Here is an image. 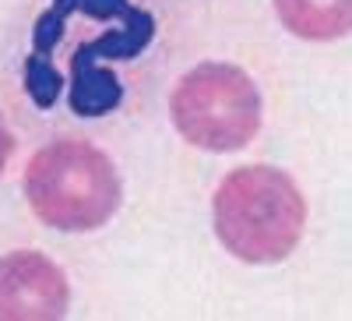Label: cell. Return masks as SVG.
Instances as JSON below:
<instances>
[{
	"label": "cell",
	"mask_w": 352,
	"mask_h": 321,
	"mask_svg": "<svg viewBox=\"0 0 352 321\" xmlns=\"http://www.w3.org/2000/svg\"><path fill=\"white\" fill-rule=\"evenodd\" d=\"M282 25L300 39H338L349 32L352 0H275Z\"/></svg>",
	"instance_id": "obj_5"
},
{
	"label": "cell",
	"mask_w": 352,
	"mask_h": 321,
	"mask_svg": "<svg viewBox=\"0 0 352 321\" xmlns=\"http://www.w3.org/2000/svg\"><path fill=\"white\" fill-rule=\"evenodd\" d=\"M11 152H14V138H11V131L4 127V121H0V173H4Z\"/></svg>",
	"instance_id": "obj_7"
},
{
	"label": "cell",
	"mask_w": 352,
	"mask_h": 321,
	"mask_svg": "<svg viewBox=\"0 0 352 321\" xmlns=\"http://www.w3.org/2000/svg\"><path fill=\"white\" fill-rule=\"evenodd\" d=\"M25 194L46 226L88 233L113 219L124 187L106 152L88 141L60 138L32 156L25 173Z\"/></svg>",
	"instance_id": "obj_2"
},
{
	"label": "cell",
	"mask_w": 352,
	"mask_h": 321,
	"mask_svg": "<svg viewBox=\"0 0 352 321\" xmlns=\"http://www.w3.org/2000/svg\"><path fill=\"white\" fill-rule=\"evenodd\" d=\"M215 233L247 265H275L296 251L307 226V201L289 173L240 166L215 191Z\"/></svg>",
	"instance_id": "obj_1"
},
{
	"label": "cell",
	"mask_w": 352,
	"mask_h": 321,
	"mask_svg": "<svg viewBox=\"0 0 352 321\" xmlns=\"http://www.w3.org/2000/svg\"><path fill=\"white\" fill-rule=\"evenodd\" d=\"M173 124L204 152H236L261 127V92L236 64H197L180 78L169 99Z\"/></svg>",
	"instance_id": "obj_3"
},
{
	"label": "cell",
	"mask_w": 352,
	"mask_h": 321,
	"mask_svg": "<svg viewBox=\"0 0 352 321\" xmlns=\"http://www.w3.org/2000/svg\"><path fill=\"white\" fill-rule=\"evenodd\" d=\"M67 276L39 251L0 258V321H56L67 314Z\"/></svg>",
	"instance_id": "obj_4"
},
{
	"label": "cell",
	"mask_w": 352,
	"mask_h": 321,
	"mask_svg": "<svg viewBox=\"0 0 352 321\" xmlns=\"http://www.w3.org/2000/svg\"><path fill=\"white\" fill-rule=\"evenodd\" d=\"M60 85H64V78L53 68V61H39V56H28L25 61V92L32 96V103L39 110H50L56 103Z\"/></svg>",
	"instance_id": "obj_6"
}]
</instances>
